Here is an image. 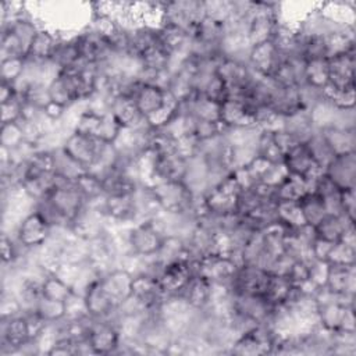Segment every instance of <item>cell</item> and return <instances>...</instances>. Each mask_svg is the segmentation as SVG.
<instances>
[{
    "label": "cell",
    "mask_w": 356,
    "mask_h": 356,
    "mask_svg": "<svg viewBox=\"0 0 356 356\" xmlns=\"http://www.w3.org/2000/svg\"><path fill=\"white\" fill-rule=\"evenodd\" d=\"M164 234L157 228L152 218L135 222L128 234L129 253L138 256H153L159 252Z\"/></svg>",
    "instance_id": "6da1fadb"
},
{
    "label": "cell",
    "mask_w": 356,
    "mask_h": 356,
    "mask_svg": "<svg viewBox=\"0 0 356 356\" xmlns=\"http://www.w3.org/2000/svg\"><path fill=\"white\" fill-rule=\"evenodd\" d=\"M31 341L25 313L0 317V356L19 355L21 348Z\"/></svg>",
    "instance_id": "7a4b0ae2"
},
{
    "label": "cell",
    "mask_w": 356,
    "mask_h": 356,
    "mask_svg": "<svg viewBox=\"0 0 356 356\" xmlns=\"http://www.w3.org/2000/svg\"><path fill=\"white\" fill-rule=\"evenodd\" d=\"M161 209L165 211H185L191 210L193 193L182 181L159 182L150 186Z\"/></svg>",
    "instance_id": "3957f363"
},
{
    "label": "cell",
    "mask_w": 356,
    "mask_h": 356,
    "mask_svg": "<svg viewBox=\"0 0 356 356\" xmlns=\"http://www.w3.org/2000/svg\"><path fill=\"white\" fill-rule=\"evenodd\" d=\"M120 339L121 337L114 321L107 318H92L88 341L95 355H114Z\"/></svg>",
    "instance_id": "277c9868"
},
{
    "label": "cell",
    "mask_w": 356,
    "mask_h": 356,
    "mask_svg": "<svg viewBox=\"0 0 356 356\" xmlns=\"http://www.w3.org/2000/svg\"><path fill=\"white\" fill-rule=\"evenodd\" d=\"M284 167L288 174L299 177L305 181L316 179L324 171L313 160L306 143H296L284 154Z\"/></svg>",
    "instance_id": "5b68a950"
},
{
    "label": "cell",
    "mask_w": 356,
    "mask_h": 356,
    "mask_svg": "<svg viewBox=\"0 0 356 356\" xmlns=\"http://www.w3.org/2000/svg\"><path fill=\"white\" fill-rule=\"evenodd\" d=\"M50 229V225L43 220V217L36 210H32L21 220L14 236L24 248L35 249L47 241Z\"/></svg>",
    "instance_id": "8992f818"
},
{
    "label": "cell",
    "mask_w": 356,
    "mask_h": 356,
    "mask_svg": "<svg viewBox=\"0 0 356 356\" xmlns=\"http://www.w3.org/2000/svg\"><path fill=\"white\" fill-rule=\"evenodd\" d=\"M324 174L338 189H355L356 152L335 154L324 168Z\"/></svg>",
    "instance_id": "52a82bcc"
},
{
    "label": "cell",
    "mask_w": 356,
    "mask_h": 356,
    "mask_svg": "<svg viewBox=\"0 0 356 356\" xmlns=\"http://www.w3.org/2000/svg\"><path fill=\"white\" fill-rule=\"evenodd\" d=\"M103 140L92 138V136H86L78 132H71L64 145L63 149L74 159L76 160L81 165H83L86 170H89L97 157V152L99 147L102 145Z\"/></svg>",
    "instance_id": "ba28073f"
},
{
    "label": "cell",
    "mask_w": 356,
    "mask_h": 356,
    "mask_svg": "<svg viewBox=\"0 0 356 356\" xmlns=\"http://www.w3.org/2000/svg\"><path fill=\"white\" fill-rule=\"evenodd\" d=\"M280 60L281 53L277 50L274 42L264 40L250 46L248 65L254 74L260 76H268Z\"/></svg>",
    "instance_id": "9c48e42d"
},
{
    "label": "cell",
    "mask_w": 356,
    "mask_h": 356,
    "mask_svg": "<svg viewBox=\"0 0 356 356\" xmlns=\"http://www.w3.org/2000/svg\"><path fill=\"white\" fill-rule=\"evenodd\" d=\"M88 314L92 318H110L118 309V305L103 288L100 278L95 281L83 295Z\"/></svg>",
    "instance_id": "30bf717a"
},
{
    "label": "cell",
    "mask_w": 356,
    "mask_h": 356,
    "mask_svg": "<svg viewBox=\"0 0 356 356\" xmlns=\"http://www.w3.org/2000/svg\"><path fill=\"white\" fill-rule=\"evenodd\" d=\"M132 281L134 275L121 267H115L100 277L103 288L118 306L132 296Z\"/></svg>",
    "instance_id": "8fae6325"
},
{
    "label": "cell",
    "mask_w": 356,
    "mask_h": 356,
    "mask_svg": "<svg viewBox=\"0 0 356 356\" xmlns=\"http://www.w3.org/2000/svg\"><path fill=\"white\" fill-rule=\"evenodd\" d=\"M172 96L170 95L168 90L157 86V85H145L138 89L136 95L134 96V100L136 103V107L139 113L145 117L149 118L153 114H156L159 110H161L171 99Z\"/></svg>",
    "instance_id": "7c38bea8"
},
{
    "label": "cell",
    "mask_w": 356,
    "mask_h": 356,
    "mask_svg": "<svg viewBox=\"0 0 356 356\" xmlns=\"http://www.w3.org/2000/svg\"><path fill=\"white\" fill-rule=\"evenodd\" d=\"M110 113L122 128H138L147 122L139 113L134 97L115 96L110 103Z\"/></svg>",
    "instance_id": "4fadbf2b"
},
{
    "label": "cell",
    "mask_w": 356,
    "mask_h": 356,
    "mask_svg": "<svg viewBox=\"0 0 356 356\" xmlns=\"http://www.w3.org/2000/svg\"><path fill=\"white\" fill-rule=\"evenodd\" d=\"M356 264L341 266L328 264V274L325 280V286L334 293H348L355 295L356 288Z\"/></svg>",
    "instance_id": "5bb4252c"
},
{
    "label": "cell",
    "mask_w": 356,
    "mask_h": 356,
    "mask_svg": "<svg viewBox=\"0 0 356 356\" xmlns=\"http://www.w3.org/2000/svg\"><path fill=\"white\" fill-rule=\"evenodd\" d=\"M60 38H61V35L40 25L38 33L35 35V38L29 46V50H28L25 58L35 60V61L50 60Z\"/></svg>",
    "instance_id": "9a60e30c"
},
{
    "label": "cell",
    "mask_w": 356,
    "mask_h": 356,
    "mask_svg": "<svg viewBox=\"0 0 356 356\" xmlns=\"http://www.w3.org/2000/svg\"><path fill=\"white\" fill-rule=\"evenodd\" d=\"M50 60L58 67L60 71H71L81 63V54L75 35L61 36Z\"/></svg>",
    "instance_id": "2e32d148"
},
{
    "label": "cell",
    "mask_w": 356,
    "mask_h": 356,
    "mask_svg": "<svg viewBox=\"0 0 356 356\" xmlns=\"http://www.w3.org/2000/svg\"><path fill=\"white\" fill-rule=\"evenodd\" d=\"M353 225H355V220L346 216L328 214L314 227V231L317 238L335 243V242H339L343 232Z\"/></svg>",
    "instance_id": "e0dca14e"
},
{
    "label": "cell",
    "mask_w": 356,
    "mask_h": 356,
    "mask_svg": "<svg viewBox=\"0 0 356 356\" xmlns=\"http://www.w3.org/2000/svg\"><path fill=\"white\" fill-rule=\"evenodd\" d=\"M282 128L289 135H292L298 142H302V143H305L316 131L310 118V113L309 110H305V108H300L284 117Z\"/></svg>",
    "instance_id": "ac0fdd59"
},
{
    "label": "cell",
    "mask_w": 356,
    "mask_h": 356,
    "mask_svg": "<svg viewBox=\"0 0 356 356\" xmlns=\"http://www.w3.org/2000/svg\"><path fill=\"white\" fill-rule=\"evenodd\" d=\"M328 146L334 154H343L356 152V129H338V128H324L320 129Z\"/></svg>",
    "instance_id": "d6986e66"
},
{
    "label": "cell",
    "mask_w": 356,
    "mask_h": 356,
    "mask_svg": "<svg viewBox=\"0 0 356 356\" xmlns=\"http://www.w3.org/2000/svg\"><path fill=\"white\" fill-rule=\"evenodd\" d=\"M298 204L300 207L303 220L306 225L316 227L325 216H328L324 200L316 192L305 193L299 200Z\"/></svg>",
    "instance_id": "ffe728a7"
},
{
    "label": "cell",
    "mask_w": 356,
    "mask_h": 356,
    "mask_svg": "<svg viewBox=\"0 0 356 356\" xmlns=\"http://www.w3.org/2000/svg\"><path fill=\"white\" fill-rule=\"evenodd\" d=\"M220 122L225 128L253 124L242 102L234 100V99H227L220 104Z\"/></svg>",
    "instance_id": "44dd1931"
},
{
    "label": "cell",
    "mask_w": 356,
    "mask_h": 356,
    "mask_svg": "<svg viewBox=\"0 0 356 356\" xmlns=\"http://www.w3.org/2000/svg\"><path fill=\"white\" fill-rule=\"evenodd\" d=\"M53 164L54 174L63 177L70 181H76L81 175H83L88 170L81 165L76 160H74L63 147L53 150Z\"/></svg>",
    "instance_id": "7402d4cb"
},
{
    "label": "cell",
    "mask_w": 356,
    "mask_h": 356,
    "mask_svg": "<svg viewBox=\"0 0 356 356\" xmlns=\"http://www.w3.org/2000/svg\"><path fill=\"white\" fill-rule=\"evenodd\" d=\"M313 160L316 161V164L324 171V168L328 165V163L334 159V152L331 150V147L328 146L327 140L324 139L321 131H314L313 135L305 142Z\"/></svg>",
    "instance_id": "603a6c76"
},
{
    "label": "cell",
    "mask_w": 356,
    "mask_h": 356,
    "mask_svg": "<svg viewBox=\"0 0 356 356\" xmlns=\"http://www.w3.org/2000/svg\"><path fill=\"white\" fill-rule=\"evenodd\" d=\"M42 293L44 298L58 300V302H65L74 293V291L71 285H68L57 274L51 273V274H47L42 281Z\"/></svg>",
    "instance_id": "cb8c5ba5"
},
{
    "label": "cell",
    "mask_w": 356,
    "mask_h": 356,
    "mask_svg": "<svg viewBox=\"0 0 356 356\" xmlns=\"http://www.w3.org/2000/svg\"><path fill=\"white\" fill-rule=\"evenodd\" d=\"M35 313L47 324H57L65 318V302H58L42 296L35 309Z\"/></svg>",
    "instance_id": "d4e9b609"
},
{
    "label": "cell",
    "mask_w": 356,
    "mask_h": 356,
    "mask_svg": "<svg viewBox=\"0 0 356 356\" xmlns=\"http://www.w3.org/2000/svg\"><path fill=\"white\" fill-rule=\"evenodd\" d=\"M305 82L323 89L328 83V65L327 58L325 60H309L306 61L305 67Z\"/></svg>",
    "instance_id": "484cf974"
},
{
    "label": "cell",
    "mask_w": 356,
    "mask_h": 356,
    "mask_svg": "<svg viewBox=\"0 0 356 356\" xmlns=\"http://www.w3.org/2000/svg\"><path fill=\"white\" fill-rule=\"evenodd\" d=\"M13 57H25L24 49L18 38L7 28H1L0 33V61L13 58Z\"/></svg>",
    "instance_id": "4316f807"
},
{
    "label": "cell",
    "mask_w": 356,
    "mask_h": 356,
    "mask_svg": "<svg viewBox=\"0 0 356 356\" xmlns=\"http://www.w3.org/2000/svg\"><path fill=\"white\" fill-rule=\"evenodd\" d=\"M327 263L341 266L356 264V246H350L342 241L335 242L327 257Z\"/></svg>",
    "instance_id": "83f0119b"
},
{
    "label": "cell",
    "mask_w": 356,
    "mask_h": 356,
    "mask_svg": "<svg viewBox=\"0 0 356 356\" xmlns=\"http://www.w3.org/2000/svg\"><path fill=\"white\" fill-rule=\"evenodd\" d=\"M200 95H203L204 97H207L209 100H211L214 103L221 104L222 102H225L228 99V89H227L224 81L217 74H213L209 78V81L206 82Z\"/></svg>",
    "instance_id": "f1b7e54d"
},
{
    "label": "cell",
    "mask_w": 356,
    "mask_h": 356,
    "mask_svg": "<svg viewBox=\"0 0 356 356\" xmlns=\"http://www.w3.org/2000/svg\"><path fill=\"white\" fill-rule=\"evenodd\" d=\"M25 57H13L0 61V81L14 83L24 72Z\"/></svg>",
    "instance_id": "f546056e"
},
{
    "label": "cell",
    "mask_w": 356,
    "mask_h": 356,
    "mask_svg": "<svg viewBox=\"0 0 356 356\" xmlns=\"http://www.w3.org/2000/svg\"><path fill=\"white\" fill-rule=\"evenodd\" d=\"M22 142H25V138H24V134H22L18 122L1 124L0 146L11 150V149H15L17 146H19Z\"/></svg>",
    "instance_id": "4dcf8cb0"
},
{
    "label": "cell",
    "mask_w": 356,
    "mask_h": 356,
    "mask_svg": "<svg viewBox=\"0 0 356 356\" xmlns=\"http://www.w3.org/2000/svg\"><path fill=\"white\" fill-rule=\"evenodd\" d=\"M89 316L86 303L83 296L72 293L67 300H65V318L68 320H76V318H83Z\"/></svg>",
    "instance_id": "1f68e13d"
},
{
    "label": "cell",
    "mask_w": 356,
    "mask_h": 356,
    "mask_svg": "<svg viewBox=\"0 0 356 356\" xmlns=\"http://www.w3.org/2000/svg\"><path fill=\"white\" fill-rule=\"evenodd\" d=\"M22 99L19 95L8 102L1 103V124L17 122L22 115Z\"/></svg>",
    "instance_id": "d6a6232c"
},
{
    "label": "cell",
    "mask_w": 356,
    "mask_h": 356,
    "mask_svg": "<svg viewBox=\"0 0 356 356\" xmlns=\"http://www.w3.org/2000/svg\"><path fill=\"white\" fill-rule=\"evenodd\" d=\"M285 278L295 286H300L309 280V263L302 260H293Z\"/></svg>",
    "instance_id": "836d02e7"
},
{
    "label": "cell",
    "mask_w": 356,
    "mask_h": 356,
    "mask_svg": "<svg viewBox=\"0 0 356 356\" xmlns=\"http://www.w3.org/2000/svg\"><path fill=\"white\" fill-rule=\"evenodd\" d=\"M22 307L14 293L1 292L0 295V317H13L21 314Z\"/></svg>",
    "instance_id": "e575fe53"
},
{
    "label": "cell",
    "mask_w": 356,
    "mask_h": 356,
    "mask_svg": "<svg viewBox=\"0 0 356 356\" xmlns=\"http://www.w3.org/2000/svg\"><path fill=\"white\" fill-rule=\"evenodd\" d=\"M328 274V263L321 260H312L309 263V281L316 286H323L325 284Z\"/></svg>",
    "instance_id": "d590c367"
},
{
    "label": "cell",
    "mask_w": 356,
    "mask_h": 356,
    "mask_svg": "<svg viewBox=\"0 0 356 356\" xmlns=\"http://www.w3.org/2000/svg\"><path fill=\"white\" fill-rule=\"evenodd\" d=\"M334 246V242H330V241H325V239H321V238H314L310 249H312V254L316 260H321V261H327V257L331 252Z\"/></svg>",
    "instance_id": "8d00e7d4"
},
{
    "label": "cell",
    "mask_w": 356,
    "mask_h": 356,
    "mask_svg": "<svg viewBox=\"0 0 356 356\" xmlns=\"http://www.w3.org/2000/svg\"><path fill=\"white\" fill-rule=\"evenodd\" d=\"M17 96H18V93H17V89H15L14 83L0 81V103L8 102V100H11Z\"/></svg>",
    "instance_id": "74e56055"
}]
</instances>
